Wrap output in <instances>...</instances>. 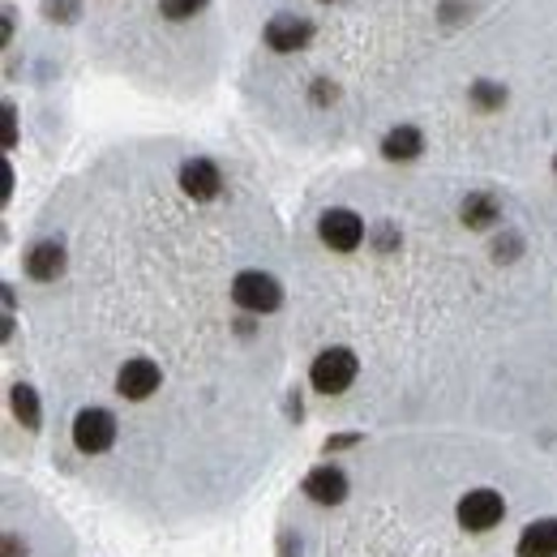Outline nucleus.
<instances>
[{
    "label": "nucleus",
    "instance_id": "nucleus-1",
    "mask_svg": "<svg viewBox=\"0 0 557 557\" xmlns=\"http://www.w3.org/2000/svg\"><path fill=\"white\" fill-rule=\"evenodd\" d=\"M356 351L351 348H326L318 360H313V369H309V382H313V391L318 395H344L351 382H356Z\"/></svg>",
    "mask_w": 557,
    "mask_h": 557
},
{
    "label": "nucleus",
    "instance_id": "nucleus-2",
    "mask_svg": "<svg viewBox=\"0 0 557 557\" xmlns=\"http://www.w3.org/2000/svg\"><path fill=\"white\" fill-rule=\"evenodd\" d=\"M232 300L249 313H275L283 305V287L275 275H262V271H240L232 283Z\"/></svg>",
    "mask_w": 557,
    "mask_h": 557
},
{
    "label": "nucleus",
    "instance_id": "nucleus-3",
    "mask_svg": "<svg viewBox=\"0 0 557 557\" xmlns=\"http://www.w3.org/2000/svg\"><path fill=\"white\" fill-rule=\"evenodd\" d=\"M116 442V417L108 408H82L73 417V446L82 455H103Z\"/></svg>",
    "mask_w": 557,
    "mask_h": 557
},
{
    "label": "nucleus",
    "instance_id": "nucleus-4",
    "mask_svg": "<svg viewBox=\"0 0 557 557\" xmlns=\"http://www.w3.org/2000/svg\"><path fill=\"white\" fill-rule=\"evenodd\" d=\"M502 519H506L502 493H493V488H472V493H463V502H459V523H463L468 532H493Z\"/></svg>",
    "mask_w": 557,
    "mask_h": 557
},
{
    "label": "nucleus",
    "instance_id": "nucleus-5",
    "mask_svg": "<svg viewBox=\"0 0 557 557\" xmlns=\"http://www.w3.org/2000/svg\"><path fill=\"white\" fill-rule=\"evenodd\" d=\"M318 236H322V245H331L335 253H351V249H360V240H364V219H360L356 210L335 207L322 214Z\"/></svg>",
    "mask_w": 557,
    "mask_h": 557
},
{
    "label": "nucleus",
    "instance_id": "nucleus-6",
    "mask_svg": "<svg viewBox=\"0 0 557 557\" xmlns=\"http://www.w3.org/2000/svg\"><path fill=\"white\" fill-rule=\"evenodd\" d=\"M159 382H163V373H159V364H154V360H146V356L125 360V364H121V373H116V391H121L125 399H134V404L150 399V395L159 391Z\"/></svg>",
    "mask_w": 557,
    "mask_h": 557
},
{
    "label": "nucleus",
    "instance_id": "nucleus-7",
    "mask_svg": "<svg viewBox=\"0 0 557 557\" xmlns=\"http://www.w3.org/2000/svg\"><path fill=\"white\" fill-rule=\"evenodd\" d=\"M309 39H313V22H305L296 13H275L267 22V48L271 52H300V48H309Z\"/></svg>",
    "mask_w": 557,
    "mask_h": 557
},
{
    "label": "nucleus",
    "instance_id": "nucleus-8",
    "mask_svg": "<svg viewBox=\"0 0 557 557\" xmlns=\"http://www.w3.org/2000/svg\"><path fill=\"white\" fill-rule=\"evenodd\" d=\"M181 189H185L194 202H210V198H219L223 176H219V168H214L210 159H189V163L181 168Z\"/></svg>",
    "mask_w": 557,
    "mask_h": 557
},
{
    "label": "nucleus",
    "instance_id": "nucleus-9",
    "mask_svg": "<svg viewBox=\"0 0 557 557\" xmlns=\"http://www.w3.org/2000/svg\"><path fill=\"white\" fill-rule=\"evenodd\" d=\"M305 497H313L318 506H339L344 497H348V476L339 472V468H313L309 476H305Z\"/></svg>",
    "mask_w": 557,
    "mask_h": 557
},
{
    "label": "nucleus",
    "instance_id": "nucleus-10",
    "mask_svg": "<svg viewBox=\"0 0 557 557\" xmlns=\"http://www.w3.org/2000/svg\"><path fill=\"white\" fill-rule=\"evenodd\" d=\"M65 271V249H61V240H39L30 253H26V275L39 278V283H52V278H61Z\"/></svg>",
    "mask_w": 557,
    "mask_h": 557
},
{
    "label": "nucleus",
    "instance_id": "nucleus-11",
    "mask_svg": "<svg viewBox=\"0 0 557 557\" xmlns=\"http://www.w3.org/2000/svg\"><path fill=\"white\" fill-rule=\"evenodd\" d=\"M519 557H557V519H536L519 536Z\"/></svg>",
    "mask_w": 557,
    "mask_h": 557
},
{
    "label": "nucleus",
    "instance_id": "nucleus-12",
    "mask_svg": "<svg viewBox=\"0 0 557 557\" xmlns=\"http://www.w3.org/2000/svg\"><path fill=\"white\" fill-rule=\"evenodd\" d=\"M420 150H424V138H420V129H412V125H399V129H391L382 138V154L391 163H412Z\"/></svg>",
    "mask_w": 557,
    "mask_h": 557
},
{
    "label": "nucleus",
    "instance_id": "nucleus-13",
    "mask_svg": "<svg viewBox=\"0 0 557 557\" xmlns=\"http://www.w3.org/2000/svg\"><path fill=\"white\" fill-rule=\"evenodd\" d=\"M459 219H463L468 227H493V223L502 219V207H497L493 194H468V202L459 207Z\"/></svg>",
    "mask_w": 557,
    "mask_h": 557
},
{
    "label": "nucleus",
    "instance_id": "nucleus-14",
    "mask_svg": "<svg viewBox=\"0 0 557 557\" xmlns=\"http://www.w3.org/2000/svg\"><path fill=\"white\" fill-rule=\"evenodd\" d=\"M9 399H13V417L22 420L30 433L44 424V412H39V395H35V386H26V382H17L13 391H9Z\"/></svg>",
    "mask_w": 557,
    "mask_h": 557
},
{
    "label": "nucleus",
    "instance_id": "nucleus-15",
    "mask_svg": "<svg viewBox=\"0 0 557 557\" xmlns=\"http://www.w3.org/2000/svg\"><path fill=\"white\" fill-rule=\"evenodd\" d=\"M472 103H476L481 112H497V108L506 103V86H497V82H476V86H472Z\"/></svg>",
    "mask_w": 557,
    "mask_h": 557
},
{
    "label": "nucleus",
    "instance_id": "nucleus-16",
    "mask_svg": "<svg viewBox=\"0 0 557 557\" xmlns=\"http://www.w3.org/2000/svg\"><path fill=\"white\" fill-rule=\"evenodd\" d=\"M202 9H207V0H159V13H163L168 22H185V17L202 13Z\"/></svg>",
    "mask_w": 557,
    "mask_h": 557
},
{
    "label": "nucleus",
    "instance_id": "nucleus-17",
    "mask_svg": "<svg viewBox=\"0 0 557 557\" xmlns=\"http://www.w3.org/2000/svg\"><path fill=\"white\" fill-rule=\"evenodd\" d=\"M44 13H48V22L70 26V22H77V13H82V0H44Z\"/></svg>",
    "mask_w": 557,
    "mask_h": 557
},
{
    "label": "nucleus",
    "instance_id": "nucleus-18",
    "mask_svg": "<svg viewBox=\"0 0 557 557\" xmlns=\"http://www.w3.org/2000/svg\"><path fill=\"white\" fill-rule=\"evenodd\" d=\"M0 146H4V150L17 146V112H13V103H4V134H0Z\"/></svg>",
    "mask_w": 557,
    "mask_h": 557
},
{
    "label": "nucleus",
    "instance_id": "nucleus-19",
    "mask_svg": "<svg viewBox=\"0 0 557 557\" xmlns=\"http://www.w3.org/2000/svg\"><path fill=\"white\" fill-rule=\"evenodd\" d=\"M335 95H339V90H335L326 77H318V82H313V103H335Z\"/></svg>",
    "mask_w": 557,
    "mask_h": 557
},
{
    "label": "nucleus",
    "instance_id": "nucleus-20",
    "mask_svg": "<svg viewBox=\"0 0 557 557\" xmlns=\"http://www.w3.org/2000/svg\"><path fill=\"white\" fill-rule=\"evenodd\" d=\"M278 557H300V541H296L292 532L278 536Z\"/></svg>",
    "mask_w": 557,
    "mask_h": 557
},
{
    "label": "nucleus",
    "instance_id": "nucleus-21",
    "mask_svg": "<svg viewBox=\"0 0 557 557\" xmlns=\"http://www.w3.org/2000/svg\"><path fill=\"white\" fill-rule=\"evenodd\" d=\"M360 437L356 433H344V437H335V442H326V450H344V446H356Z\"/></svg>",
    "mask_w": 557,
    "mask_h": 557
},
{
    "label": "nucleus",
    "instance_id": "nucleus-22",
    "mask_svg": "<svg viewBox=\"0 0 557 557\" xmlns=\"http://www.w3.org/2000/svg\"><path fill=\"white\" fill-rule=\"evenodd\" d=\"M554 172H557V154H554Z\"/></svg>",
    "mask_w": 557,
    "mask_h": 557
}]
</instances>
